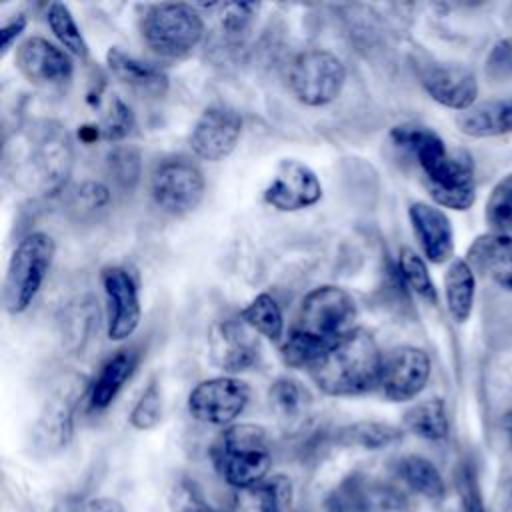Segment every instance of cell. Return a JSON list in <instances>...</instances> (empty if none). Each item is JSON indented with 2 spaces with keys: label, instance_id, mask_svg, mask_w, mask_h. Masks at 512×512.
Returning a JSON list of instances; mask_svg holds the SVG:
<instances>
[{
  "label": "cell",
  "instance_id": "obj_1",
  "mask_svg": "<svg viewBox=\"0 0 512 512\" xmlns=\"http://www.w3.org/2000/svg\"><path fill=\"white\" fill-rule=\"evenodd\" d=\"M390 138L414 156L424 186L438 206L462 212L476 202L474 164L466 152L448 150L440 134L420 124L394 126Z\"/></svg>",
  "mask_w": 512,
  "mask_h": 512
},
{
  "label": "cell",
  "instance_id": "obj_2",
  "mask_svg": "<svg viewBox=\"0 0 512 512\" xmlns=\"http://www.w3.org/2000/svg\"><path fill=\"white\" fill-rule=\"evenodd\" d=\"M358 308L350 292L324 284L312 288L300 302L298 316L280 346L290 368H310L328 348L354 330Z\"/></svg>",
  "mask_w": 512,
  "mask_h": 512
},
{
  "label": "cell",
  "instance_id": "obj_3",
  "mask_svg": "<svg viewBox=\"0 0 512 512\" xmlns=\"http://www.w3.org/2000/svg\"><path fill=\"white\" fill-rule=\"evenodd\" d=\"M384 356L374 336L354 328L328 348L308 370L316 388L326 396H360L380 384Z\"/></svg>",
  "mask_w": 512,
  "mask_h": 512
},
{
  "label": "cell",
  "instance_id": "obj_4",
  "mask_svg": "<svg viewBox=\"0 0 512 512\" xmlns=\"http://www.w3.org/2000/svg\"><path fill=\"white\" fill-rule=\"evenodd\" d=\"M214 464L220 476L238 490H252L268 478L272 452L270 440L258 424H232L212 448Z\"/></svg>",
  "mask_w": 512,
  "mask_h": 512
},
{
  "label": "cell",
  "instance_id": "obj_5",
  "mask_svg": "<svg viewBox=\"0 0 512 512\" xmlns=\"http://www.w3.org/2000/svg\"><path fill=\"white\" fill-rule=\"evenodd\" d=\"M140 36L160 58H188L204 38V20L190 4L164 2L144 8Z\"/></svg>",
  "mask_w": 512,
  "mask_h": 512
},
{
  "label": "cell",
  "instance_id": "obj_6",
  "mask_svg": "<svg viewBox=\"0 0 512 512\" xmlns=\"http://www.w3.org/2000/svg\"><path fill=\"white\" fill-rule=\"evenodd\" d=\"M54 254L56 244L46 232H30L18 240L4 278V308L10 314L30 308L52 268Z\"/></svg>",
  "mask_w": 512,
  "mask_h": 512
},
{
  "label": "cell",
  "instance_id": "obj_7",
  "mask_svg": "<svg viewBox=\"0 0 512 512\" xmlns=\"http://www.w3.org/2000/svg\"><path fill=\"white\" fill-rule=\"evenodd\" d=\"M346 84V66L328 50L310 48L294 56L288 68L292 96L308 106L320 108L334 102Z\"/></svg>",
  "mask_w": 512,
  "mask_h": 512
},
{
  "label": "cell",
  "instance_id": "obj_8",
  "mask_svg": "<svg viewBox=\"0 0 512 512\" xmlns=\"http://www.w3.org/2000/svg\"><path fill=\"white\" fill-rule=\"evenodd\" d=\"M86 392H90V384L78 372H66L54 382L34 426V442L40 450L58 452L70 442L74 410Z\"/></svg>",
  "mask_w": 512,
  "mask_h": 512
},
{
  "label": "cell",
  "instance_id": "obj_9",
  "mask_svg": "<svg viewBox=\"0 0 512 512\" xmlns=\"http://www.w3.org/2000/svg\"><path fill=\"white\" fill-rule=\"evenodd\" d=\"M204 190L206 180L202 170L184 156L162 160L150 176V196L154 204L172 216L196 210L204 198Z\"/></svg>",
  "mask_w": 512,
  "mask_h": 512
},
{
  "label": "cell",
  "instance_id": "obj_10",
  "mask_svg": "<svg viewBox=\"0 0 512 512\" xmlns=\"http://www.w3.org/2000/svg\"><path fill=\"white\" fill-rule=\"evenodd\" d=\"M74 150L68 132L60 124L46 122L32 140L30 170L40 194H58L70 178Z\"/></svg>",
  "mask_w": 512,
  "mask_h": 512
},
{
  "label": "cell",
  "instance_id": "obj_11",
  "mask_svg": "<svg viewBox=\"0 0 512 512\" xmlns=\"http://www.w3.org/2000/svg\"><path fill=\"white\" fill-rule=\"evenodd\" d=\"M250 386L236 376H216L198 382L188 394V412L194 420L228 426L246 408Z\"/></svg>",
  "mask_w": 512,
  "mask_h": 512
},
{
  "label": "cell",
  "instance_id": "obj_12",
  "mask_svg": "<svg viewBox=\"0 0 512 512\" xmlns=\"http://www.w3.org/2000/svg\"><path fill=\"white\" fill-rule=\"evenodd\" d=\"M326 512H412V508L404 492L396 486L354 474L330 492Z\"/></svg>",
  "mask_w": 512,
  "mask_h": 512
},
{
  "label": "cell",
  "instance_id": "obj_13",
  "mask_svg": "<svg viewBox=\"0 0 512 512\" xmlns=\"http://www.w3.org/2000/svg\"><path fill=\"white\" fill-rule=\"evenodd\" d=\"M106 296V334L112 342L130 338L142 320L136 280L122 266H108L100 274Z\"/></svg>",
  "mask_w": 512,
  "mask_h": 512
},
{
  "label": "cell",
  "instance_id": "obj_14",
  "mask_svg": "<svg viewBox=\"0 0 512 512\" xmlns=\"http://www.w3.org/2000/svg\"><path fill=\"white\" fill-rule=\"evenodd\" d=\"M432 374L430 356L418 346H396L382 362L378 388L390 402H408L428 384Z\"/></svg>",
  "mask_w": 512,
  "mask_h": 512
},
{
  "label": "cell",
  "instance_id": "obj_15",
  "mask_svg": "<svg viewBox=\"0 0 512 512\" xmlns=\"http://www.w3.org/2000/svg\"><path fill=\"white\" fill-rule=\"evenodd\" d=\"M242 136V116L238 110L214 104L208 106L196 120L190 132L192 152L208 162H220L228 158Z\"/></svg>",
  "mask_w": 512,
  "mask_h": 512
},
{
  "label": "cell",
  "instance_id": "obj_16",
  "mask_svg": "<svg viewBox=\"0 0 512 512\" xmlns=\"http://www.w3.org/2000/svg\"><path fill=\"white\" fill-rule=\"evenodd\" d=\"M322 198V182L316 172L294 158L278 164L274 178L264 190V202L280 212H298L314 206Z\"/></svg>",
  "mask_w": 512,
  "mask_h": 512
},
{
  "label": "cell",
  "instance_id": "obj_17",
  "mask_svg": "<svg viewBox=\"0 0 512 512\" xmlns=\"http://www.w3.org/2000/svg\"><path fill=\"white\" fill-rule=\"evenodd\" d=\"M16 66L20 74L36 86H60L68 82L74 72L70 54L42 36L26 38L16 48Z\"/></svg>",
  "mask_w": 512,
  "mask_h": 512
},
{
  "label": "cell",
  "instance_id": "obj_18",
  "mask_svg": "<svg viewBox=\"0 0 512 512\" xmlns=\"http://www.w3.org/2000/svg\"><path fill=\"white\" fill-rule=\"evenodd\" d=\"M420 84L434 102L446 108L464 112L476 104L478 80L474 72L462 64H426L420 70Z\"/></svg>",
  "mask_w": 512,
  "mask_h": 512
},
{
  "label": "cell",
  "instance_id": "obj_19",
  "mask_svg": "<svg viewBox=\"0 0 512 512\" xmlns=\"http://www.w3.org/2000/svg\"><path fill=\"white\" fill-rule=\"evenodd\" d=\"M408 218L424 258L432 264L448 262L454 254V230L446 212L428 202H412Z\"/></svg>",
  "mask_w": 512,
  "mask_h": 512
},
{
  "label": "cell",
  "instance_id": "obj_20",
  "mask_svg": "<svg viewBox=\"0 0 512 512\" xmlns=\"http://www.w3.org/2000/svg\"><path fill=\"white\" fill-rule=\"evenodd\" d=\"M466 262L474 272L512 292V236L500 232L480 234L468 246Z\"/></svg>",
  "mask_w": 512,
  "mask_h": 512
},
{
  "label": "cell",
  "instance_id": "obj_21",
  "mask_svg": "<svg viewBox=\"0 0 512 512\" xmlns=\"http://www.w3.org/2000/svg\"><path fill=\"white\" fill-rule=\"evenodd\" d=\"M106 64L116 80L136 92L148 96H164L168 90V74L160 66L130 56L118 46L108 48Z\"/></svg>",
  "mask_w": 512,
  "mask_h": 512
},
{
  "label": "cell",
  "instance_id": "obj_22",
  "mask_svg": "<svg viewBox=\"0 0 512 512\" xmlns=\"http://www.w3.org/2000/svg\"><path fill=\"white\" fill-rule=\"evenodd\" d=\"M456 126L470 138H494L512 132V96L484 100L458 112Z\"/></svg>",
  "mask_w": 512,
  "mask_h": 512
},
{
  "label": "cell",
  "instance_id": "obj_23",
  "mask_svg": "<svg viewBox=\"0 0 512 512\" xmlns=\"http://www.w3.org/2000/svg\"><path fill=\"white\" fill-rule=\"evenodd\" d=\"M246 324L240 320H226L218 326L214 338V358L218 366L228 372H240L250 368L258 358V342L248 336Z\"/></svg>",
  "mask_w": 512,
  "mask_h": 512
},
{
  "label": "cell",
  "instance_id": "obj_24",
  "mask_svg": "<svg viewBox=\"0 0 512 512\" xmlns=\"http://www.w3.org/2000/svg\"><path fill=\"white\" fill-rule=\"evenodd\" d=\"M268 404L276 418L286 428H296L304 424L312 408V396L298 380L282 376L268 388Z\"/></svg>",
  "mask_w": 512,
  "mask_h": 512
},
{
  "label": "cell",
  "instance_id": "obj_25",
  "mask_svg": "<svg viewBox=\"0 0 512 512\" xmlns=\"http://www.w3.org/2000/svg\"><path fill=\"white\" fill-rule=\"evenodd\" d=\"M476 276L466 258H454L444 274V298L448 314L454 322L464 324L474 308Z\"/></svg>",
  "mask_w": 512,
  "mask_h": 512
},
{
  "label": "cell",
  "instance_id": "obj_26",
  "mask_svg": "<svg viewBox=\"0 0 512 512\" xmlns=\"http://www.w3.org/2000/svg\"><path fill=\"white\" fill-rule=\"evenodd\" d=\"M134 366H136V356L126 350L108 358V362L102 366L96 380L90 384V392H88L90 408L106 410L116 400V396L120 394L128 378L132 376Z\"/></svg>",
  "mask_w": 512,
  "mask_h": 512
},
{
  "label": "cell",
  "instance_id": "obj_27",
  "mask_svg": "<svg viewBox=\"0 0 512 512\" xmlns=\"http://www.w3.org/2000/svg\"><path fill=\"white\" fill-rule=\"evenodd\" d=\"M396 472L400 480L426 500L440 502L446 494V484L440 470L420 454H408L398 460Z\"/></svg>",
  "mask_w": 512,
  "mask_h": 512
},
{
  "label": "cell",
  "instance_id": "obj_28",
  "mask_svg": "<svg viewBox=\"0 0 512 512\" xmlns=\"http://www.w3.org/2000/svg\"><path fill=\"white\" fill-rule=\"evenodd\" d=\"M404 428L412 434L430 440V442H442L448 438L450 422L446 404L442 398H426L416 402L404 412Z\"/></svg>",
  "mask_w": 512,
  "mask_h": 512
},
{
  "label": "cell",
  "instance_id": "obj_29",
  "mask_svg": "<svg viewBox=\"0 0 512 512\" xmlns=\"http://www.w3.org/2000/svg\"><path fill=\"white\" fill-rule=\"evenodd\" d=\"M402 438V430L388 422H354L338 430L336 440L344 446H360L366 450H380L390 444H396Z\"/></svg>",
  "mask_w": 512,
  "mask_h": 512
},
{
  "label": "cell",
  "instance_id": "obj_30",
  "mask_svg": "<svg viewBox=\"0 0 512 512\" xmlns=\"http://www.w3.org/2000/svg\"><path fill=\"white\" fill-rule=\"evenodd\" d=\"M240 320L272 342H278L284 336V316L280 304L268 292H262L250 300V304L242 310Z\"/></svg>",
  "mask_w": 512,
  "mask_h": 512
},
{
  "label": "cell",
  "instance_id": "obj_31",
  "mask_svg": "<svg viewBox=\"0 0 512 512\" xmlns=\"http://www.w3.org/2000/svg\"><path fill=\"white\" fill-rule=\"evenodd\" d=\"M46 22L48 28L52 30L54 38L58 40V44L68 52L74 54L78 58H86L88 56V44L82 36V30L78 28L70 8L62 2H52L48 4L46 10Z\"/></svg>",
  "mask_w": 512,
  "mask_h": 512
},
{
  "label": "cell",
  "instance_id": "obj_32",
  "mask_svg": "<svg viewBox=\"0 0 512 512\" xmlns=\"http://www.w3.org/2000/svg\"><path fill=\"white\" fill-rule=\"evenodd\" d=\"M398 272L402 282L422 300L436 304L438 292L434 286V280L428 272L426 260L412 248H402L398 252Z\"/></svg>",
  "mask_w": 512,
  "mask_h": 512
},
{
  "label": "cell",
  "instance_id": "obj_33",
  "mask_svg": "<svg viewBox=\"0 0 512 512\" xmlns=\"http://www.w3.org/2000/svg\"><path fill=\"white\" fill-rule=\"evenodd\" d=\"M258 512H294L292 482L284 474H274L262 480L252 490Z\"/></svg>",
  "mask_w": 512,
  "mask_h": 512
},
{
  "label": "cell",
  "instance_id": "obj_34",
  "mask_svg": "<svg viewBox=\"0 0 512 512\" xmlns=\"http://www.w3.org/2000/svg\"><path fill=\"white\" fill-rule=\"evenodd\" d=\"M492 232L512 236V172L506 174L490 192L484 210Z\"/></svg>",
  "mask_w": 512,
  "mask_h": 512
},
{
  "label": "cell",
  "instance_id": "obj_35",
  "mask_svg": "<svg viewBox=\"0 0 512 512\" xmlns=\"http://www.w3.org/2000/svg\"><path fill=\"white\" fill-rule=\"evenodd\" d=\"M162 420V394L158 382H150L130 412V424L136 430H150Z\"/></svg>",
  "mask_w": 512,
  "mask_h": 512
},
{
  "label": "cell",
  "instance_id": "obj_36",
  "mask_svg": "<svg viewBox=\"0 0 512 512\" xmlns=\"http://www.w3.org/2000/svg\"><path fill=\"white\" fill-rule=\"evenodd\" d=\"M134 124H136V120H134L130 106L122 98L114 96L110 100V108H108L104 120L98 124V128H100V136L104 140L118 142L132 132Z\"/></svg>",
  "mask_w": 512,
  "mask_h": 512
},
{
  "label": "cell",
  "instance_id": "obj_37",
  "mask_svg": "<svg viewBox=\"0 0 512 512\" xmlns=\"http://www.w3.org/2000/svg\"><path fill=\"white\" fill-rule=\"evenodd\" d=\"M68 320H64V326L68 328V340L72 348L82 346V342L88 338V332L98 320V310L94 308V302L80 300L68 308Z\"/></svg>",
  "mask_w": 512,
  "mask_h": 512
},
{
  "label": "cell",
  "instance_id": "obj_38",
  "mask_svg": "<svg viewBox=\"0 0 512 512\" xmlns=\"http://www.w3.org/2000/svg\"><path fill=\"white\" fill-rule=\"evenodd\" d=\"M108 170L122 186H134L140 176V154L134 148H114L108 154Z\"/></svg>",
  "mask_w": 512,
  "mask_h": 512
},
{
  "label": "cell",
  "instance_id": "obj_39",
  "mask_svg": "<svg viewBox=\"0 0 512 512\" xmlns=\"http://www.w3.org/2000/svg\"><path fill=\"white\" fill-rule=\"evenodd\" d=\"M258 4L254 2H228L222 6V14H220V24H222V30L230 36H240L244 34L256 12H258Z\"/></svg>",
  "mask_w": 512,
  "mask_h": 512
},
{
  "label": "cell",
  "instance_id": "obj_40",
  "mask_svg": "<svg viewBox=\"0 0 512 512\" xmlns=\"http://www.w3.org/2000/svg\"><path fill=\"white\" fill-rule=\"evenodd\" d=\"M110 204V190L106 184L96 180H86L78 184L72 192V206L82 212H96Z\"/></svg>",
  "mask_w": 512,
  "mask_h": 512
},
{
  "label": "cell",
  "instance_id": "obj_41",
  "mask_svg": "<svg viewBox=\"0 0 512 512\" xmlns=\"http://www.w3.org/2000/svg\"><path fill=\"white\" fill-rule=\"evenodd\" d=\"M170 510L172 512H216L190 480H182L174 486L170 496Z\"/></svg>",
  "mask_w": 512,
  "mask_h": 512
},
{
  "label": "cell",
  "instance_id": "obj_42",
  "mask_svg": "<svg viewBox=\"0 0 512 512\" xmlns=\"http://www.w3.org/2000/svg\"><path fill=\"white\" fill-rule=\"evenodd\" d=\"M460 494H462L464 512H486L482 494L478 490V482H476L474 474H470L468 470L460 478Z\"/></svg>",
  "mask_w": 512,
  "mask_h": 512
},
{
  "label": "cell",
  "instance_id": "obj_43",
  "mask_svg": "<svg viewBox=\"0 0 512 512\" xmlns=\"http://www.w3.org/2000/svg\"><path fill=\"white\" fill-rule=\"evenodd\" d=\"M60 512H124V508L118 500L100 496V498H86V500L66 504Z\"/></svg>",
  "mask_w": 512,
  "mask_h": 512
},
{
  "label": "cell",
  "instance_id": "obj_44",
  "mask_svg": "<svg viewBox=\"0 0 512 512\" xmlns=\"http://www.w3.org/2000/svg\"><path fill=\"white\" fill-rule=\"evenodd\" d=\"M26 16L24 14H14L0 30V38H2V56L12 48V44L22 36V32L26 30Z\"/></svg>",
  "mask_w": 512,
  "mask_h": 512
},
{
  "label": "cell",
  "instance_id": "obj_45",
  "mask_svg": "<svg viewBox=\"0 0 512 512\" xmlns=\"http://www.w3.org/2000/svg\"><path fill=\"white\" fill-rule=\"evenodd\" d=\"M502 424H504V430H506V434H508V438L512 442V408L506 410V414L502 418Z\"/></svg>",
  "mask_w": 512,
  "mask_h": 512
},
{
  "label": "cell",
  "instance_id": "obj_46",
  "mask_svg": "<svg viewBox=\"0 0 512 512\" xmlns=\"http://www.w3.org/2000/svg\"><path fill=\"white\" fill-rule=\"evenodd\" d=\"M510 56H512V50H510Z\"/></svg>",
  "mask_w": 512,
  "mask_h": 512
}]
</instances>
